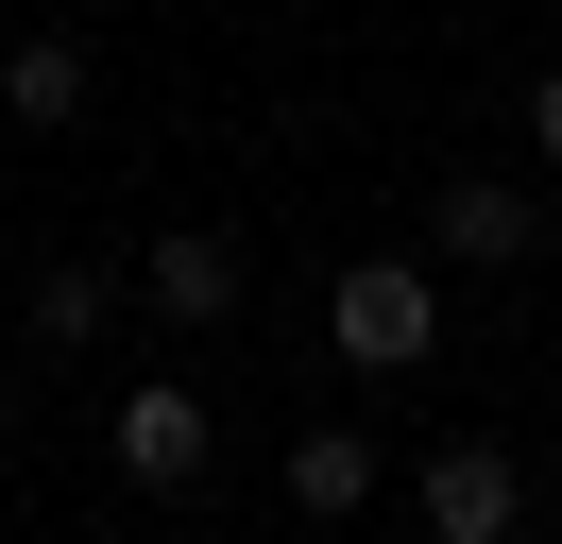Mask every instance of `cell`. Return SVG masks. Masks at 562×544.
Listing matches in <instances>:
<instances>
[{"instance_id":"1","label":"cell","mask_w":562,"mask_h":544,"mask_svg":"<svg viewBox=\"0 0 562 544\" xmlns=\"http://www.w3.org/2000/svg\"><path fill=\"white\" fill-rule=\"evenodd\" d=\"M324 340H341L358 374H426V358H443V290H426V256H358V272H324Z\"/></svg>"},{"instance_id":"2","label":"cell","mask_w":562,"mask_h":544,"mask_svg":"<svg viewBox=\"0 0 562 544\" xmlns=\"http://www.w3.org/2000/svg\"><path fill=\"white\" fill-rule=\"evenodd\" d=\"M409 510H426V544H512L528 528V460H512V442H443Z\"/></svg>"},{"instance_id":"3","label":"cell","mask_w":562,"mask_h":544,"mask_svg":"<svg viewBox=\"0 0 562 544\" xmlns=\"http://www.w3.org/2000/svg\"><path fill=\"white\" fill-rule=\"evenodd\" d=\"M205 442H222V408L188 392V374H137V392H120V476H137V494H188Z\"/></svg>"},{"instance_id":"4","label":"cell","mask_w":562,"mask_h":544,"mask_svg":"<svg viewBox=\"0 0 562 544\" xmlns=\"http://www.w3.org/2000/svg\"><path fill=\"white\" fill-rule=\"evenodd\" d=\"M137 306H154V324H188V340L239 324V238H222V222H171V238L137 256Z\"/></svg>"},{"instance_id":"5","label":"cell","mask_w":562,"mask_h":544,"mask_svg":"<svg viewBox=\"0 0 562 544\" xmlns=\"http://www.w3.org/2000/svg\"><path fill=\"white\" fill-rule=\"evenodd\" d=\"M426 238H443L460 272H528V256H546V188H512V170H460Z\"/></svg>"},{"instance_id":"6","label":"cell","mask_w":562,"mask_h":544,"mask_svg":"<svg viewBox=\"0 0 562 544\" xmlns=\"http://www.w3.org/2000/svg\"><path fill=\"white\" fill-rule=\"evenodd\" d=\"M86 86H103V68H86V34H18V52H0V120H18V136H69Z\"/></svg>"},{"instance_id":"7","label":"cell","mask_w":562,"mask_h":544,"mask_svg":"<svg viewBox=\"0 0 562 544\" xmlns=\"http://www.w3.org/2000/svg\"><path fill=\"white\" fill-rule=\"evenodd\" d=\"M290 510H307V528L375 510V426H307V442H290Z\"/></svg>"},{"instance_id":"8","label":"cell","mask_w":562,"mask_h":544,"mask_svg":"<svg viewBox=\"0 0 562 544\" xmlns=\"http://www.w3.org/2000/svg\"><path fill=\"white\" fill-rule=\"evenodd\" d=\"M103 290H120L103 256H52V272H35V306H18V324H35L52 358H86V340H103Z\"/></svg>"},{"instance_id":"9","label":"cell","mask_w":562,"mask_h":544,"mask_svg":"<svg viewBox=\"0 0 562 544\" xmlns=\"http://www.w3.org/2000/svg\"><path fill=\"white\" fill-rule=\"evenodd\" d=\"M528 154L562 170V68H528Z\"/></svg>"},{"instance_id":"10","label":"cell","mask_w":562,"mask_h":544,"mask_svg":"<svg viewBox=\"0 0 562 544\" xmlns=\"http://www.w3.org/2000/svg\"><path fill=\"white\" fill-rule=\"evenodd\" d=\"M0 442H18V408H0Z\"/></svg>"}]
</instances>
